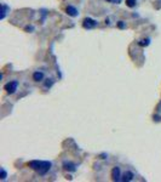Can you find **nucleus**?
<instances>
[{
  "label": "nucleus",
  "instance_id": "f257e3e1",
  "mask_svg": "<svg viewBox=\"0 0 161 182\" xmlns=\"http://www.w3.org/2000/svg\"><path fill=\"white\" fill-rule=\"evenodd\" d=\"M28 166L36 171L39 175H45L51 169V163L46 160H32L28 163Z\"/></svg>",
  "mask_w": 161,
  "mask_h": 182
},
{
  "label": "nucleus",
  "instance_id": "f03ea898",
  "mask_svg": "<svg viewBox=\"0 0 161 182\" xmlns=\"http://www.w3.org/2000/svg\"><path fill=\"white\" fill-rule=\"evenodd\" d=\"M17 86H18V83H17L16 80H13V81L7 83V84L4 86V89H5V91H6L7 94H13L15 91L17 90Z\"/></svg>",
  "mask_w": 161,
  "mask_h": 182
},
{
  "label": "nucleus",
  "instance_id": "7ed1b4c3",
  "mask_svg": "<svg viewBox=\"0 0 161 182\" xmlns=\"http://www.w3.org/2000/svg\"><path fill=\"white\" fill-rule=\"evenodd\" d=\"M97 26V22L95 21V20H92V18H85L84 20V22H82V27L85 28V29H92V28H95Z\"/></svg>",
  "mask_w": 161,
  "mask_h": 182
},
{
  "label": "nucleus",
  "instance_id": "20e7f679",
  "mask_svg": "<svg viewBox=\"0 0 161 182\" xmlns=\"http://www.w3.org/2000/svg\"><path fill=\"white\" fill-rule=\"evenodd\" d=\"M120 177H121L120 168L115 166V168H113V170H111V178H113V181H120L121 180Z\"/></svg>",
  "mask_w": 161,
  "mask_h": 182
},
{
  "label": "nucleus",
  "instance_id": "39448f33",
  "mask_svg": "<svg viewBox=\"0 0 161 182\" xmlns=\"http://www.w3.org/2000/svg\"><path fill=\"white\" fill-rule=\"evenodd\" d=\"M66 12L69 15V16H71V17H76L78 16V10L74 7V6H67V9H66Z\"/></svg>",
  "mask_w": 161,
  "mask_h": 182
},
{
  "label": "nucleus",
  "instance_id": "423d86ee",
  "mask_svg": "<svg viewBox=\"0 0 161 182\" xmlns=\"http://www.w3.org/2000/svg\"><path fill=\"white\" fill-rule=\"evenodd\" d=\"M63 168H64V170H67V171H75V165L73 164V163H68V161H66L64 164H63Z\"/></svg>",
  "mask_w": 161,
  "mask_h": 182
},
{
  "label": "nucleus",
  "instance_id": "0eeeda50",
  "mask_svg": "<svg viewBox=\"0 0 161 182\" xmlns=\"http://www.w3.org/2000/svg\"><path fill=\"white\" fill-rule=\"evenodd\" d=\"M44 79V73L42 72H35L33 74V80L34 81H41Z\"/></svg>",
  "mask_w": 161,
  "mask_h": 182
},
{
  "label": "nucleus",
  "instance_id": "6e6552de",
  "mask_svg": "<svg viewBox=\"0 0 161 182\" xmlns=\"http://www.w3.org/2000/svg\"><path fill=\"white\" fill-rule=\"evenodd\" d=\"M133 180V174L131 171H126L124 174V177H122V181H132Z\"/></svg>",
  "mask_w": 161,
  "mask_h": 182
},
{
  "label": "nucleus",
  "instance_id": "1a4fd4ad",
  "mask_svg": "<svg viewBox=\"0 0 161 182\" xmlns=\"http://www.w3.org/2000/svg\"><path fill=\"white\" fill-rule=\"evenodd\" d=\"M10 7L7 6V5H5V4H3V11H1V16H0V18L1 20H4L5 18V16H6V12H7V10H9Z\"/></svg>",
  "mask_w": 161,
  "mask_h": 182
},
{
  "label": "nucleus",
  "instance_id": "9d476101",
  "mask_svg": "<svg viewBox=\"0 0 161 182\" xmlns=\"http://www.w3.org/2000/svg\"><path fill=\"white\" fill-rule=\"evenodd\" d=\"M126 5H127L128 7L136 6V0H126Z\"/></svg>",
  "mask_w": 161,
  "mask_h": 182
},
{
  "label": "nucleus",
  "instance_id": "9b49d317",
  "mask_svg": "<svg viewBox=\"0 0 161 182\" xmlns=\"http://www.w3.org/2000/svg\"><path fill=\"white\" fill-rule=\"evenodd\" d=\"M149 39H144V40H141L139 41V45H142V46H147V45H149Z\"/></svg>",
  "mask_w": 161,
  "mask_h": 182
},
{
  "label": "nucleus",
  "instance_id": "f8f14e48",
  "mask_svg": "<svg viewBox=\"0 0 161 182\" xmlns=\"http://www.w3.org/2000/svg\"><path fill=\"white\" fill-rule=\"evenodd\" d=\"M6 176H7L6 171H5L4 169H1V176H0V178H1V180H5V178H6Z\"/></svg>",
  "mask_w": 161,
  "mask_h": 182
},
{
  "label": "nucleus",
  "instance_id": "ddd939ff",
  "mask_svg": "<svg viewBox=\"0 0 161 182\" xmlns=\"http://www.w3.org/2000/svg\"><path fill=\"white\" fill-rule=\"evenodd\" d=\"M108 3H111V4H120L122 0H107Z\"/></svg>",
  "mask_w": 161,
  "mask_h": 182
},
{
  "label": "nucleus",
  "instance_id": "4468645a",
  "mask_svg": "<svg viewBox=\"0 0 161 182\" xmlns=\"http://www.w3.org/2000/svg\"><path fill=\"white\" fill-rule=\"evenodd\" d=\"M119 27H120V28H124V23H122V21L119 22Z\"/></svg>",
  "mask_w": 161,
  "mask_h": 182
},
{
  "label": "nucleus",
  "instance_id": "2eb2a0df",
  "mask_svg": "<svg viewBox=\"0 0 161 182\" xmlns=\"http://www.w3.org/2000/svg\"><path fill=\"white\" fill-rule=\"evenodd\" d=\"M159 107H161V103H160V104H159Z\"/></svg>",
  "mask_w": 161,
  "mask_h": 182
}]
</instances>
